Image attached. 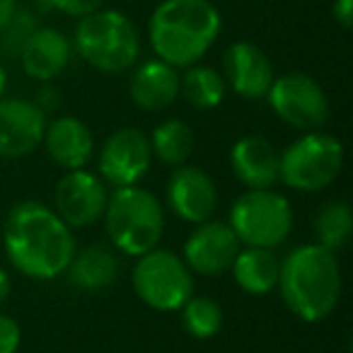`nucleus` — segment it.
I'll list each match as a JSON object with an SVG mask.
<instances>
[{
  "label": "nucleus",
  "mask_w": 353,
  "mask_h": 353,
  "mask_svg": "<svg viewBox=\"0 0 353 353\" xmlns=\"http://www.w3.org/2000/svg\"><path fill=\"white\" fill-rule=\"evenodd\" d=\"M3 245L10 264L34 281L61 276L75 254L73 230L39 201H22L12 208L3 228Z\"/></svg>",
  "instance_id": "nucleus-1"
},
{
  "label": "nucleus",
  "mask_w": 353,
  "mask_h": 353,
  "mask_svg": "<svg viewBox=\"0 0 353 353\" xmlns=\"http://www.w3.org/2000/svg\"><path fill=\"white\" fill-rule=\"evenodd\" d=\"M223 30V15L211 0H162L148 22L155 56L179 68L196 65Z\"/></svg>",
  "instance_id": "nucleus-2"
},
{
  "label": "nucleus",
  "mask_w": 353,
  "mask_h": 353,
  "mask_svg": "<svg viewBox=\"0 0 353 353\" xmlns=\"http://www.w3.org/2000/svg\"><path fill=\"white\" fill-rule=\"evenodd\" d=\"M343 279L336 252L300 245L281 261L279 290L285 307L303 322H322L336 310Z\"/></svg>",
  "instance_id": "nucleus-3"
},
{
  "label": "nucleus",
  "mask_w": 353,
  "mask_h": 353,
  "mask_svg": "<svg viewBox=\"0 0 353 353\" xmlns=\"http://www.w3.org/2000/svg\"><path fill=\"white\" fill-rule=\"evenodd\" d=\"M73 49L94 70L117 75L138 63L141 37H138L136 25L123 12L99 8L78 20Z\"/></svg>",
  "instance_id": "nucleus-4"
},
{
  "label": "nucleus",
  "mask_w": 353,
  "mask_h": 353,
  "mask_svg": "<svg viewBox=\"0 0 353 353\" xmlns=\"http://www.w3.org/2000/svg\"><path fill=\"white\" fill-rule=\"evenodd\" d=\"M104 225L112 245L128 256H141L155 250L165 232V211L148 189L119 187L104 208Z\"/></svg>",
  "instance_id": "nucleus-5"
},
{
  "label": "nucleus",
  "mask_w": 353,
  "mask_h": 353,
  "mask_svg": "<svg viewBox=\"0 0 353 353\" xmlns=\"http://www.w3.org/2000/svg\"><path fill=\"white\" fill-rule=\"evenodd\" d=\"M343 167V145L336 136L307 131L279 155V179L295 192H322Z\"/></svg>",
  "instance_id": "nucleus-6"
},
{
  "label": "nucleus",
  "mask_w": 353,
  "mask_h": 353,
  "mask_svg": "<svg viewBox=\"0 0 353 353\" xmlns=\"http://www.w3.org/2000/svg\"><path fill=\"white\" fill-rule=\"evenodd\" d=\"M230 228L240 245L274 250L283 245L293 230V206L274 189H247L232 203Z\"/></svg>",
  "instance_id": "nucleus-7"
},
{
  "label": "nucleus",
  "mask_w": 353,
  "mask_h": 353,
  "mask_svg": "<svg viewBox=\"0 0 353 353\" xmlns=\"http://www.w3.org/2000/svg\"><path fill=\"white\" fill-rule=\"evenodd\" d=\"M131 283L141 303L160 312H176L194 295V274L179 254L150 250L138 256Z\"/></svg>",
  "instance_id": "nucleus-8"
},
{
  "label": "nucleus",
  "mask_w": 353,
  "mask_h": 353,
  "mask_svg": "<svg viewBox=\"0 0 353 353\" xmlns=\"http://www.w3.org/2000/svg\"><path fill=\"white\" fill-rule=\"evenodd\" d=\"M266 99L276 117L298 131H319L329 119L327 94L307 73H285L274 78Z\"/></svg>",
  "instance_id": "nucleus-9"
},
{
  "label": "nucleus",
  "mask_w": 353,
  "mask_h": 353,
  "mask_svg": "<svg viewBox=\"0 0 353 353\" xmlns=\"http://www.w3.org/2000/svg\"><path fill=\"white\" fill-rule=\"evenodd\" d=\"M152 162L150 138L141 128H119L104 141L97 157L102 182L112 187H133L148 174Z\"/></svg>",
  "instance_id": "nucleus-10"
},
{
  "label": "nucleus",
  "mask_w": 353,
  "mask_h": 353,
  "mask_svg": "<svg viewBox=\"0 0 353 353\" xmlns=\"http://www.w3.org/2000/svg\"><path fill=\"white\" fill-rule=\"evenodd\" d=\"M109 194L102 176L94 172L70 170L56 184L54 211L68 228H90L102 221Z\"/></svg>",
  "instance_id": "nucleus-11"
},
{
  "label": "nucleus",
  "mask_w": 353,
  "mask_h": 353,
  "mask_svg": "<svg viewBox=\"0 0 353 353\" xmlns=\"http://www.w3.org/2000/svg\"><path fill=\"white\" fill-rule=\"evenodd\" d=\"M240 252V240L230 223L225 221H206L199 223L196 230L189 235L184 245V264L199 276H218L225 274Z\"/></svg>",
  "instance_id": "nucleus-12"
},
{
  "label": "nucleus",
  "mask_w": 353,
  "mask_h": 353,
  "mask_svg": "<svg viewBox=\"0 0 353 353\" xmlns=\"http://www.w3.org/2000/svg\"><path fill=\"white\" fill-rule=\"evenodd\" d=\"M167 203L179 221L206 223L213 218L218 208V189L211 174L194 165H179L172 172L167 182Z\"/></svg>",
  "instance_id": "nucleus-13"
},
{
  "label": "nucleus",
  "mask_w": 353,
  "mask_h": 353,
  "mask_svg": "<svg viewBox=\"0 0 353 353\" xmlns=\"http://www.w3.org/2000/svg\"><path fill=\"white\" fill-rule=\"evenodd\" d=\"M46 114L30 99L0 97V157H25L41 145Z\"/></svg>",
  "instance_id": "nucleus-14"
},
{
  "label": "nucleus",
  "mask_w": 353,
  "mask_h": 353,
  "mask_svg": "<svg viewBox=\"0 0 353 353\" xmlns=\"http://www.w3.org/2000/svg\"><path fill=\"white\" fill-rule=\"evenodd\" d=\"M223 70H225V85L235 94L245 99L266 97L271 83H274V65L269 56L252 41H235L228 46L223 56Z\"/></svg>",
  "instance_id": "nucleus-15"
},
{
  "label": "nucleus",
  "mask_w": 353,
  "mask_h": 353,
  "mask_svg": "<svg viewBox=\"0 0 353 353\" xmlns=\"http://www.w3.org/2000/svg\"><path fill=\"white\" fill-rule=\"evenodd\" d=\"M70 56H73V44L56 27H37L20 51L25 73L39 83H51L59 78L68 68Z\"/></svg>",
  "instance_id": "nucleus-16"
},
{
  "label": "nucleus",
  "mask_w": 353,
  "mask_h": 353,
  "mask_svg": "<svg viewBox=\"0 0 353 353\" xmlns=\"http://www.w3.org/2000/svg\"><path fill=\"white\" fill-rule=\"evenodd\" d=\"M41 143L51 160L65 172L83 170L94 152L92 131L78 117H59L54 121H46Z\"/></svg>",
  "instance_id": "nucleus-17"
},
{
  "label": "nucleus",
  "mask_w": 353,
  "mask_h": 353,
  "mask_svg": "<svg viewBox=\"0 0 353 353\" xmlns=\"http://www.w3.org/2000/svg\"><path fill=\"white\" fill-rule=\"evenodd\" d=\"M230 167L247 189H271L279 182V150L261 136H245L230 148Z\"/></svg>",
  "instance_id": "nucleus-18"
},
{
  "label": "nucleus",
  "mask_w": 353,
  "mask_h": 353,
  "mask_svg": "<svg viewBox=\"0 0 353 353\" xmlns=\"http://www.w3.org/2000/svg\"><path fill=\"white\" fill-rule=\"evenodd\" d=\"M128 92L136 107L145 112H162L179 97V70L160 59L143 61L133 70Z\"/></svg>",
  "instance_id": "nucleus-19"
},
{
  "label": "nucleus",
  "mask_w": 353,
  "mask_h": 353,
  "mask_svg": "<svg viewBox=\"0 0 353 353\" xmlns=\"http://www.w3.org/2000/svg\"><path fill=\"white\" fill-rule=\"evenodd\" d=\"M232 279L245 293L250 295H266L279 285L281 259L274 250L264 247H247L240 250L232 261Z\"/></svg>",
  "instance_id": "nucleus-20"
},
{
  "label": "nucleus",
  "mask_w": 353,
  "mask_h": 353,
  "mask_svg": "<svg viewBox=\"0 0 353 353\" xmlns=\"http://www.w3.org/2000/svg\"><path fill=\"white\" fill-rule=\"evenodd\" d=\"M65 271H68V281L75 288L99 290L114 283L119 274V259L109 247L88 245L80 252H75Z\"/></svg>",
  "instance_id": "nucleus-21"
},
{
  "label": "nucleus",
  "mask_w": 353,
  "mask_h": 353,
  "mask_svg": "<svg viewBox=\"0 0 353 353\" xmlns=\"http://www.w3.org/2000/svg\"><path fill=\"white\" fill-rule=\"evenodd\" d=\"M194 148H196L194 131L182 119H167L160 126H155V131L150 136L152 155L170 167L187 165Z\"/></svg>",
  "instance_id": "nucleus-22"
},
{
  "label": "nucleus",
  "mask_w": 353,
  "mask_h": 353,
  "mask_svg": "<svg viewBox=\"0 0 353 353\" xmlns=\"http://www.w3.org/2000/svg\"><path fill=\"white\" fill-rule=\"evenodd\" d=\"M179 92L184 94L194 109H216L223 104L228 92V85L223 75L211 65H189L184 78H179Z\"/></svg>",
  "instance_id": "nucleus-23"
},
{
  "label": "nucleus",
  "mask_w": 353,
  "mask_h": 353,
  "mask_svg": "<svg viewBox=\"0 0 353 353\" xmlns=\"http://www.w3.org/2000/svg\"><path fill=\"white\" fill-rule=\"evenodd\" d=\"M312 228L317 232V245L327 247L332 252H339L348 245L353 232V213L348 203L329 201L317 211L312 221Z\"/></svg>",
  "instance_id": "nucleus-24"
},
{
  "label": "nucleus",
  "mask_w": 353,
  "mask_h": 353,
  "mask_svg": "<svg viewBox=\"0 0 353 353\" xmlns=\"http://www.w3.org/2000/svg\"><path fill=\"white\" fill-rule=\"evenodd\" d=\"M182 324L194 339H213L223 329V310L213 298L192 295L182 307Z\"/></svg>",
  "instance_id": "nucleus-25"
},
{
  "label": "nucleus",
  "mask_w": 353,
  "mask_h": 353,
  "mask_svg": "<svg viewBox=\"0 0 353 353\" xmlns=\"http://www.w3.org/2000/svg\"><path fill=\"white\" fill-rule=\"evenodd\" d=\"M37 20L32 12H17L12 15V20L6 25V30L0 32V49L8 51V54H17L20 56L25 41L32 37V32L37 30Z\"/></svg>",
  "instance_id": "nucleus-26"
},
{
  "label": "nucleus",
  "mask_w": 353,
  "mask_h": 353,
  "mask_svg": "<svg viewBox=\"0 0 353 353\" xmlns=\"http://www.w3.org/2000/svg\"><path fill=\"white\" fill-rule=\"evenodd\" d=\"M46 6H49L51 10H59V12H63V15L78 17L80 20V17L104 8V0H46Z\"/></svg>",
  "instance_id": "nucleus-27"
},
{
  "label": "nucleus",
  "mask_w": 353,
  "mask_h": 353,
  "mask_svg": "<svg viewBox=\"0 0 353 353\" xmlns=\"http://www.w3.org/2000/svg\"><path fill=\"white\" fill-rule=\"evenodd\" d=\"M22 341V329L12 317L0 312V353H17Z\"/></svg>",
  "instance_id": "nucleus-28"
},
{
  "label": "nucleus",
  "mask_w": 353,
  "mask_h": 353,
  "mask_svg": "<svg viewBox=\"0 0 353 353\" xmlns=\"http://www.w3.org/2000/svg\"><path fill=\"white\" fill-rule=\"evenodd\" d=\"M332 17L341 30H351L353 27V0H334Z\"/></svg>",
  "instance_id": "nucleus-29"
},
{
  "label": "nucleus",
  "mask_w": 353,
  "mask_h": 353,
  "mask_svg": "<svg viewBox=\"0 0 353 353\" xmlns=\"http://www.w3.org/2000/svg\"><path fill=\"white\" fill-rule=\"evenodd\" d=\"M37 107L41 109V112H51V109H56L59 107V92H56L54 88H51V85H44V88L39 90V92H37Z\"/></svg>",
  "instance_id": "nucleus-30"
},
{
  "label": "nucleus",
  "mask_w": 353,
  "mask_h": 353,
  "mask_svg": "<svg viewBox=\"0 0 353 353\" xmlns=\"http://www.w3.org/2000/svg\"><path fill=\"white\" fill-rule=\"evenodd\" d=\"M17 10V0H0V32L6 30V25L12 20Z\"/></svg>",
  "instance_id": "nucleus-31"
},
{
  "label": "nucleus",
  "mask_w": 353,
  "mask_h": 353,
  "mask_svg": "<svg viewBox=\"0 0 353 353\" xmlns=\"http://www.w3.org/2000/svg\"><path fill=\"white\" fill-rule=\"evenodd\" d=\"M8 295H10V276H8V271L0 266V305L6 303Z\"/></svg>",
  "instance_id": "nucleus-32"
},
{
  "label": "nucleus",
  "mask_w": 353,
  "mask_h": 353,
  "mask_svg": "<svg viewBox=\"0 0 353 353\" xmlns=\"http://www.w3.org/2000/svg\"><path fill=\"white\" fill-rule=\"evenodd\" d=\"M6 88H8V73H6V65L0 63V97L6 94Z\"/></svg>",
  "instance_id": "nucleus-33"
}]
</instances>
